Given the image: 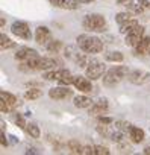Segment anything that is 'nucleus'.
<instances>
[{"mask_svg":"<svg viewBox=\"0 0 150 155\" xmlns=\"http://www.w3.org/2000/svg\"><path fill=\"white\" fill-rule=\"evenodd\" d=\"M129 68L124 67V65H117V67H112L111 70H108L105 74H103V85L105 87H115L117 84H120L124 78L129 74Z\"/></svg>","mask_w":150,"mask_h":155,"instance_id":"nucleus-1","label":"nucleus"},{"mask_svg":"<svg viewBox=\"0 0 150 155\" xmlns=\"http://www.w3.org/2000/svg\"><path fill=\"white\" fill-rule=\"evenodd\" d=\"M78 46L85 52V53H100L103 50V41L97 37H90V35H79L78 37Z\"/></svg>","mask_w":150,"mask_h":155,"instance_id":"nucleus-2","label":"nucleus"},{"mask_svg":"<svg viewBox=\"0 0 150 155\" xmlns=\"http://www.w3.org/2000/svg\"><path fill=\"white\" fill-rule=\"evenodd\" d=\"M82 26L88 32H102L103 28L106 26V20L100 14H90V15H85L84 17Z\"/></svg>","mask_w":150,"mask_h":155,"instance_id":"nucleus-3","label":"nucleus"},{"mask_svg":"<svg viewBox=\"0 0 150 155\" xmlns=\"http://www.w3.org/2000/svg\"><path fill=\"white\" fill-rule=\"evenodd\" d=\"M105 71H106V65L103 62L97 61V59L90 61V64L85 67V74H87V78H90L91 81L100 79V78L105 74Z\"/></svg>","mask_w":150,"mask_h":155,"instance_id":"nucleus-4","label":"nucleus"},{"mask_svg":"<svg viewBox=\"0 0 150 155\" xmlns=\"http://www.w3.org/2000/svg\"><path fill=\"white\" fill-rule=\"evenodd\" d=\"M127 79L133 85H144V84L150 82V73L145 70H133L127 74Z\"/></svg>","mask_w":150,"mask_h":155,"instance_id":"nucleus-5","label":"nucleus"},{"mask_svg":"<svg viewBox=\"0 0 150 155\" xmlns=\"http://www.w3.org/2000/svg\"><path fill=\"white\" fill-rule=\"evenodd\" d=\"M11 32L14 35H17L18 38H23V40H30V37H32L30 29H29L27 23H24V21H15V23H12Z\"/></svg>","mask_w":150,"mask_h":155,"instance_id":"nucleus-6","label":"nucleus"},{"mask_svg":"<svg viewBox=\"0 0 150 155\" xmlns=\"http://www.w3.org/2000/svg\"><path fill=\"white\" fill-rule=\"evenodd\" d=\"M142 37H144V28L139 25V26H136L133 31H130L127 35H126V40H124V43H126V46H130V47H135L141 40H142Z\"/></svg>","mask_w":150,"mask_h":155,"instance_id":"nucleus-7","label":"nucleus"},{"mask_svg":"<svg viewBox=\"0 0 150 155\" xmlns=\"http://www.w3.org/2000/svg\"><path fill=\"white\" fill-rule=\"evenodd\" d=\"M73 85L76 87L79 91H84V93H91V91H93V85H91V79H90V78L74 76V82H73Z\"/></svg>","mask_w":150,"mask_h":155,"instance_id":"nucleus-8","label":"nucleus"},{"mask_svg":"<svg viewBox=\"0 0 150 155\" xmlns=\"http://www.w3.org/2000/svg\"><path fill=\"white\" fill-rule=\"evenodd\" d=\"M50 40H52V34H50L49 28H46V26H40V28H37V32H35V41H37L38 44H47Z\"/></svg>","mask_w":150,"mask_h":155,"instance_id":"nucleus-9","label":"nucleus"},{"mask_svg":"<svg viewBox=\"0 0 150 155\" xmlns=\"http://www.w3.org/2000/svg\"><path fill=\"white\" fill-rule=\"evenodd\" d=\"M71 94H73V93H71V90L64 88L62 85H61V87H56V88H50V90H49V96H50L52 99H55V101L67 99V97H70Z\"/></svg>","mask_w":150,"mask_h":155,"instance_id":"nucleus-10","label":"nucleus"},{"mask_svg":"<svg viewBox=\"0 0 150 155\" xmlns=\"http://www.w3.org/2000/svg\"><path fill=\"white\" fill-rule=\"evenodd\" d=\"M37 56H40L38 52L35 49H30V47H20L15 53V59H18V61H27V59L37 58Z\"/></svg>","mask_w":150,"mask_h":155,"instance_id":"nucleus-11","label":"nucleus"},{"mask_svg":"<svg viewBox=\"0 0 150 155\" xmlns=\"http://www.w3.org/2000/svg\"><path fill=\"white\" fill-rule=\"evenodd\" d=\"M108 111V99H99L97 102H94L91 107H90V114H96V116H100L103 113Z\"/></svg>","mask_w":150,"mask_h":155,"instance_id":"nucleus-12","label":"nucleus"},{"mask_svg":"<svg viewBox=\"0 0 150 155\" xmlns=\"http://www.w3.org/2000/svg\"><path fill=\"white\" fill-rule=\"evenodd\" d=\"M73 104H74V107H76V108H90L94 102H93L88 96L79 94V96H76V97L73 99Z\"/></svg>","mask_w":150,"mask_h":155,"instance_id":"nucleus-13","label":"nucleus"},{"mask_svg":"<svg viewBox=\"0 0 150 155\" xmlns=\"http://www.w3.org/2000/svg\"><path fill=\"white\" fill-rule=\"evenodd\" d=\"M150 46V37H142V40L135 46V55H147V49Z\"/></svg>","mask_w":150,"mask_h":155,"instance_id":"nucleus-14","label":"nucleus"},{"mask_svg":"<svg viewBox=\"0 0 150 155\" xmlns=\"http://www.w3.org/2000/svg\"><path fill=\"white\" fill-rule=\"evenodd\" d=\"M129 137H130L132 143H141L144 140V131L138 126H132L129 131Z\"/></svg>","mask_w":150,"mask_h":155,"instance_id":"nucleus-15","label":"nucleus"},{"mask_svg":"<svg viewBox=\"0 0 150 155\" xmlns=\"http://www.w3.org/2000/svg\"><path fill=\"white\" fill-rule=\"evenodd\" d=\"M136 26H139V21H138V20H135V18H130V20L124 21L123 25H120V34L127 35V34H129L130 31H133Z\"/></svg>","mask_w":150,"mask_h":155,"instance_id":"nucleus-16","label":"nucleus"},{"mask_svg":"<svg viewBox=\"0 0 150 155\" xmlns=\"http://www.w3.org/2000/svg\"><path fill=\"white\" fill-rule=\"evenodd\" d=\"M67 71H68V70H64V68H61V70H53V71H46V73H44V78H46L47 81H59Z\"/></svg>","mask_w":150,"mask_h":155,"instance_id":"nucleus-17","label":"nucleus"},{"mask_svg":"<svg viewBox=\"0 0 150 155\" xmlns=\"http://www.w3.org/2000/svg\"><path fill=\"white\" fill-rule=\"evenodd\" d=\"M56 61L53 58H40L38 59V70H50L53 68Z\"/></svg>","mask_w":150,"mask_h":155,"instance_id":"nucleus-18","label":"nucleus"},{"mask_svg":"<svg viewBox=\"0 0 150 155\" xmlns=\"http://www.w3.org/2000/svg\"><path fill=\"white\" fill-rule=\"evenodd\" d=\"M0 97H2V101H5V102H8L9 105H12L14 108H15L17 105H20L18 99H17V97H15L14 94L8 93V91H0Z\"/></svg>","mask_w":150,"mask_h":155,"instance_id":"nucleus-19","label":"nucleus"},{"mask_svg":"<svg viewBox=\"0 0 150 155\" xmlns=\"http://www.w3.org/2000/svg\"><path fill=\"white\" fill-rule=\"evenodd\" d=\"M67 147L70 149V152H71V153H82V147H84V146H81L79 140L71 138V140H68V141H67Z\"/></svg>","mask_w":150,"mask_h":155,"instance_id":"nucleus-20","label":"nucleus"},{"mask_svg":"<svg viewBox=\"0 0 150 155\" xmlns=\"http://www.w3.org/2000/svg\"><path fill=\"white\" fill-rule=\"evenodd\" d=\"M73 59H74V62H76L78 67H87V65L90 64L88 56H87L85 53H74Z\"/></svg>","mask_w":150,"mask_h":155,"instance_id":"nucleus-21","label":"nucleus"},{"mask_svg":"<svg viewBox=\"0 0 150 155\" xmlns=\"http://www.w3.org/2000/svg\"><path fill=\"white\" fill-rule=\"evenodd\" d=\"M105 58H106V61H109V62H121V61L124 59L123 53L118 52V50H115V52H108V53L105 55Z\"/></svg>","mask_w":150,"mask_h":155,"instance_id":"nucleus-22","label":"nucleus"},{"mask_svg":"<svg viewBox=\"0 0 150 155\" xmlns=\"http://www.w3.org/2000/svg\"><path fill=\"white\" fill-rule=\"evenodd\" d=\"M0 47H2V50L12 49V47H15V43L9 37H6L5 34H2V35H0Z\"/></svg>","mask_w":150,"mask_h":155,"instance_id":"nucleus-23","label":"nucleus"},{"mask_svg":"<svg viewBox=\"0 0 150 155\" xmlns=\"http://www.w3.org/2000/svg\"><path fill=\"white\" fill-rule=\"evenodd\" d=\"M41 94H43V91H41L38 87H37V88H32V87H30V90H27V91L24 93V97H26L27 101H35V99H40Z\"/></svg>","mask_w":150,"mask_h":155,"instance_id":"nucleus-24","label":"nucleus"},{"mask_svg":"<svg viewBox=\"0 0 150 155\" xmlns=\"http://www.w3.org/2000/svg\"><path fill=\"white\" fill-rule=\"evenodd\" d=\"M46 47H47V50H49L50 53H58V52L62 49V43L58 41V40H55V41H49V43L46 44Z\"/></svg>","mask_w":150,"mask_h":155,"instance_id":"nucleus-25","label":"nucleus"},{"mask_svg":"<svg viewBox=\"0 0 150 155\" xmlns=\"http://www.w3.org/2000/svg\"><path fill=\"white\" fill-rule=\"evenodd\" d=\"M26 131H27V134H29L30 137H34V138H40V135H41V132H40V128H38V125H35V123H30V125H27Z\"/></svg>","mask_w":150,"mask_h":155,"instance_id":"nucleus-26","label":"nucleus"},{"mask_svg":"<svg viewBox=\"0 0 150 155\" xmlns=\"http://www.w3.org/2000/svg\"><path fill=\"white\" fill-rule=\"evenodd\" d=\"M97 132L100 134V135H103V137H106V138H111V135H112V129H109V126H106L105 123H102V125H99L97 126Z\"/></svg>","mask_w":150,"mask_h":155,"instance_id":"nucleus-27","label":"nucleus"},{"mask_svg":"<svg viewBox=\"0 0 150 155\" xmlns=\"http://www.w3.org/2000/svg\"><path fill=\"white\" fill-rule=\"evenodd\" d=\"M124 134H126V132H123V131H120V129L115 128V131L112 132V135H111L109 140H112L114 143H120V141L126 140V135H124Z\"/></svg>","mask_w":150,"mask_h":155,"instance_id":"nucleus-28","label":"nucleus"},{"mask_svg":"<svg viewBox=\"0 0 150 155\" xmlns=\"http://www.w3.org/2000/svg\"><path fill=\"white\" fill-rule=\"evenodd\" d=\"M114 125H115L117 129H120V131H123V132H129L130 128L133 126V125H130L129 122H124V120H117Z\"/></svg>","mask_w":150,"mask_h":155,"instance_id":"nucleus-29","label":"nucleus"},{"mask_svg":"<svg viewBox=\"0 0 150 155\" xmlns=\"http://www.w3.org/2000/svg\"><path fill=\"white\" fill-rule=\"evenodd\" d=\"M132 18V14L130 12H118L117 15H115V21L118 23V25H123L124 21H127V20H130Z\"/></svg>","mask_w":150,"mask_h":155,"instance_id":"nucleus-30","label":"nucleus"},{"mask_svg":"<svg viewBox=\"0 0 150 155\" xmlns=\"http://www.w3.org/2000/svg\"><path fill=\"white\" fill-rule=\"evenodd\" d=\"M117 147H118V150L120 152H123V153H129L130 150H132V146L130 144H127V141L126 140H123V141H120V143H117Z\"/></svg>","mask_w":150,"mask_h":155,"instance_id":"nucleus-31","label":"nucleus"},{"mask_svg":"<svg viewBox=\"0 0 150 155\" xmlns=\"http://www.w3.org/2000/svg\"><path fill=\"white\" fill-rule=\"evenodd\" d=\"M14 119H15V123H17L21 129H26V128H27V125H26V122H24V117H23L21 114H15Z\"/></svg>","mask_w":150,"mask_h":155,"instance_id":"nucleus-32","label":"nucleus"},{"mask_svg":"<svg viewBox=\"0 0 150 155\" xmlns=\"http://www.w3.org/2000/svg\"><path fill=\"white\" fill-rule=\"evenodd\" d=\"M108 153H109V149L106 146L96 144V155H108Z\"/></svg>","mask_w":150,"mask_h":155,"instance_id":"nucleus-33","label":"nucleus"},{"mask_svg":"<svg viewBox=\"0 0 150 155\" xmlns=\"http://www.w3.org/2000/svg\"><path fill=\"white\" fill-rule=\"evenodd\" d=\"M0 110H2V113H11V111L14 110V107H12V105H9L8 102L2 101V102H0Z\"/></svg>","mask_w":150,"mask_h":155,"instance_id":"nucleus-34","label":"nucleus"},{"mask_svg":"<svg viewBox=\"0 0 150 155\" xmlns=\"http://www.w3.org/2000/svg\"><path fill=\"white\" fill-rule=\"evenodd\" d=\"M82 153L84 155H96V146H84Z\"/></svg>","mask_w":150,"mask_h":155,"instance_id":"nucleus-35","label":"nucleus"},{"mask_svg":"<svg viewBox=\"0 0 150 155\" xmlns=\"http://www.w3.org/2000/svg\"><path fill=\"white\" fill-rule=\"evenodd\" d=\"M50 3L56 8H64L65 9V5H67V0H50Z\"/></svg>","mask_w":150,"mask_h":155,"instance_id":"nucleus-36","label":"nucleus"},{"mask_svg":"<svg viewBox=\"0 0 150 155\" xmlns=\"http://www.w3.org/2000/svg\"><path fill=\"white\" fill-rule=\"evenodd\" d=\"M99 122H100V123H105V125H111L114 120H112L111 117H103V116H99Z\"/></svg>","mask_w":150,"mask_h":155,"instance_id":"nucleus-37","label":"nucleus"},{"mask_svg":"<svg viewBox=\"0 0 150 155\" xmlns=\"http://www.w3.org/2000/svg\"><path fill=\"white\" fill-rule=\"evenodd\" d=\"M138 5H139L142 9H150V2H148V0H139Z\"/></svg>","mask_w":150,"mask_h":155,"instance_id":"nucleus-38","label":"nucleus"},{"mask_svg":"<svg viewBox=\"0 0 150 155\" xmlns=\"http://www.w3.org/2000/svg\"><path fill=\"white\" fill-rule=\"evenodd\" d=\"M0 138H2V146H8V140H6L5 131H2V134H0Z\"/></svg>","mask_w":150,"mask_h":155,"instance_id":"nucleus-39","label":"nucleus"},{"mask_svg":"<svg viewBox=\"0 0 150 155\" xmlns=\"http://www.w3.org/2000/svg\"><path fill=\"white\" fill-rule=\"evenodd\" d=\"M26 153H38V152H37V149H35V147H29V149L26 150Z\"/></svg>","mask_w":150,"mask_h":155,"instance_id":"nucleus-40","label":"nucleus"},{"mask_svg":"<svg viewBox=\"0 0 150 155\" xmlns=\"http://www.w3.org/2000/svg\"><path fill=\"white\" fill-rule=\"evenodd\" d=\"M76 2H79V3H91L93 0H76Z\"/></svg>","mask_w":150,"mask_h":155,"instance_id":"nucleus-41","label":"nucleus"},{"mask_svg":"<svg viewBox=\"0 0 150 155\" xmlns=\"http://www.w3.org/2000/svg\"><path fill=\"white\" fill-rule=\"evenodd\" d=\"M142 152H144L145 155H150V146H147V147H145V149H144Z\"/></svg>","mask_w":150,"mask_h":155,"instance_id":"nucleus-42","label":"nucleus"},{"mask_svg":"<svg viewBox=\"0 0 150 155\" xmlns=\"http://www.w3.org/2000/svg\"><path fill=\"white\" fill-rule=\"evenodd\" d=\"M0 25H2V28L5 26V18H3V17H2V20H0Z\"/></svg>","mask_w":150,"mask_h":155,"instance_id":"nucleus-43","label":"nucleus"},{"mask_svg":"<svg viewBox=\"0 0 150 155\" xmlns=\"http://www.w3.org/2000/svg\"><path fill=\"white\" fill-rule=\"evenodd\" d=\"M147 55H150V46H148V49H147Z\"/></svg>","mask_w":150,"mask_h":155,"instance_id":"nucleus-44","label":"nucleus"}]
</instances>
